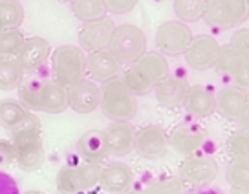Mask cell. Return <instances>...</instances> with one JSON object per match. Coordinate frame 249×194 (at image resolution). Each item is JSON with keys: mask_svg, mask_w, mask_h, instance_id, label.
Returning a JSON list of instances; mask_svg holds the SVG:
<instances>
[{"mask_svg": "<svg viewBox=\"0 0 249 194\" xmlns=\"http://www.w3.org/2000/svg\"><path fill=\"white\" fill-rule=\"evenodd\" d=\"M148 85L154 88L169 75V62L160 52H145L130 64Z\"/></svg>", "mask_w": 249, "mask_h": 194, "instance_id": "19", "label": "cell"}, {"mask_svg": "<svg viewBox=\"0 0 249 194\" xmlns=\"http://www.w3.org/2000/svg\"><path fill=\"white\" fill-rule=\"evenodd\" d=\"M216 95V110L229 121H238V116L248 105V92L238 86H226Z\"/></svg>", "mask_w": 249, "mask_h": 194, "instance_id": "21", "label": "cell"}, {"mask_svg": "<svg viewBox=\"0 0 249 194\" xmlns=\"http://www.w3.org/2000/svg\"><path fill=\"white\" fill-rule=\"evenodd\" d=\"M183 108L191 116L198 117V119H205L216 112V95L205 86H189Z\"/></svg>", "mask_w": 249, "mask_h": 194, "instance_id": "20", "label": "cell"}, {"mask_svg": "<svg viewBox=\"0 0 249 194\" xmlns=\"http://www.w3.org/2000/svg\"><path fill=\"white\" fill-rule=\"evenodd\" d=\"M179 176L193 185H209L218 176V163L209 156H185L179 165Z\"/></svg>", "mask_w": 249, "mask_h": 194, "instance_id": "11", "label": "cell"}, {"mask_svg": "<svg viewBox=\"0 0 249 194\" xmlns=\"http://www.w3.org/2000/svg\"><path fill=\"white\" fill-rule=\"evenodd\" d=\"M24 194H46V193H40V191H28V193Z\"/></svg>", "mask_w": 249, "mask_h": 194, "instance_id": "43", "label": "cell"}, {"mask_svg": "<svg viewBox=\"0 0 249 194\" xmlns=\"http://www.w3.org/2000/svg\"><path fill=\"white\" fill-rule=\"evenodd\" d=\"M169 148L179 156L196 154L207 141V132L198 124H179L171 134H167Z\"/></svg>", "mask_w": 249, "mask_h": 194, "instance_id": "13", "label": "cell"}, {"mask_svg": "<svg viewBox=\"0 0 249 194\" xmlns=\"http://www.w3.org/2000/svg\"><path fill=\"white\" fill-rule=\"evenodd\" d=\"M134 150L145 159H161L169 150L167 132L158 124H150L141 130H136Z\"/></svg>", "mask_w": 249, "mask_h": 194, "instance_id": "10", "label": "cell"}, {"mask_svg": "<svg viewBox=\"0 0 249 194\" xmlns=\"http://www.w3.org/2000/svg\"><path fill=\"white\" fill-rule=\"evenodd\" d=\"M147 194H185L183 179L179 178H160L145 189Z\"/></svg>", "mask_w": 249, "mask_h": 194, "instance_id": "34", "label": "cell"}, {"mask_svg": "<svg viewBox=\"0 0 249 194\" xmlns=\"http://www.w3.org/2000/svg\"><path fill=\"white\" fill-rule=\"evenodd\" d=\"M9 132L15 148V163L26 172L39 171L44 163V147H42L39 117L30 112Z\"/></svg>", "mask_w": 249, "mask_h": 194, "instance_id": "1", "label": "cell"}, {"mask_svg": "<svg viewBox=\"0 0 249 194\" xmlns=\"http://www.w3.org/2000/svg\"><path fill=\"white\" fill-rule=\"evenodd\" d=\"M105 143L108 156H126L134 150L136 128L130 121H112L105 130Z\"/></svg>", "mask_w": 249, "mask_h": 194, "instance_id": "15", "label": "cell"}, {"mask_svg": "<svg viewBox=\"0 0 249 194\" xmlns=\"http://www.w3.org/2000/svg\"><path fill=\"white\" fill-rule=\"evenodd\" d=\"M68 108V92L55 81H42L40 90V112L62 114Z\"/></svg>", "mask_w": 249, "mask_h": 194, "instance_id": "23", "label": "cell"}, {"mask_svg": "<svg viewBox=\"0 0 249 194\" xmlns=\"http://www.w3.org/2000/svg\"><path fill=\"white\" fill-rule=\"evenodd\" d=\"M172 9L178 17V20L193 24L203 18L205 9H207V0H174Z\"/></svg>", "mask_w": 249, "mask_h": 194, "instance_id": "26", "label": "cell"}, {"mask_svg": "<svg viewBox=\"0 0 249 194\" xmlns=\"http://www.w3.org/2000/svg\"><path fill=\"white\" fill-rule=\"evenodd\" d=\"M71 11L83 24L103 18L108 13L105 0H71Z\"/></svg>", "mask_w": 249, "mask_h": 194, "instance_id": "27", "label": "cell"}, {"mask_svg": "<svg viewBox=\"0 0 249 194\" xmlns=\"http://www.w3.org/2000/svg\"><path fill=\"white\" fill-rule=\"evenodd\" d=\"M40 90H42L40 79H28V81H22V85L18 86L20 103L30 112H40Z\"/></svg>", "mask_w": 249, "mask_h": 194, "instance_id": "30", "label": "cell"}, {"mask_svg": "<svg viewBox=\"0 0 249 194\" xmlns=\"http://www.w3.org/2000/svg\"><path fill=\"white\" fill-rule=\"evenodd\" d=\"M123 71V64L117 61L108 50H97V52H90L86 57V73L90 75L95 83H107L110 79H116L121 75Z\"/></svg>", "mask_w": 249, "mask_h": 194, "instance_id": "14", "label": "cell"}, {"mask_svg": "<svg viewBox=\"0 0 249 194\" xmlns=\"http://www.w3.org/2000/svg\"><path fill=\"white\" fill-rule=\"evenodd\" d=\"M249 61V53H246L240 46H236L233 42H227L224 46H220V52H218V59L214 68L226 75H233L234 71L240 68L244 62Z\"/></svg>", "mask_w": 249, "mask_h": 194, "instance_id": "24", "label": "cell"}, {"mask_svg": "<svg viewBox=\"0 0 249 194\" xmlns=\"http://www.w3.org/2000/svg\"><path fill=\"white\" fill-rule=\"evenodd\" d=\"M77 152L86 163H101L108 156L103 130H88L77 141Z\"/></svg>", "mask_w": 249, "mask_h": 194, "instance_id": "22", "label": "cell"}, {"mask_svg": "<svg viewBox=\"0 0 249 194\" xmlns=\"http://www.w3.org/2000/svg\"><path fill=\"white\" fill-rule=\"evenodd\" d=\"M15 163V148L13 143L8 140H0V171L8 169L9 165Z\"/></svg>", "mask_w": 249, "mask_h": 194, "instance_id": "36", "label": "cell"}, {"mask_svg": "<svg viewBox=\"0 0 249 194\" xmlns=\"http://www.w3.org/2000/svg\"><path fill=\"white\" fill-rule=\"evenodd\" d=\"M101 163H83V165H66L59 169L55 185L61 194H79L83 191H90L99 185L101 179Z\"/></svg>", "mask_w": 249, "mask_h": 194, "instance_id": "5", "label": "cell"}, {"mask_svg": "<svg viewBox=\"0 0 249 194\" xmlns=\"http://www.w3.org/2000/svg\"><path fill=\"white\" fill-rule=\"evenodd\" d=\"M28 114H30V110L17 99H2L0 101V124L8 130L15 128Z\"/></svg>", "mask_w": 249, "mask_h": 194, "instance_id": "29", "label": "cell"}, {"mask_svg": "<svg viewBox=\"0 0 249 194\" xmlns=\"http://www.w3.org/2000/svg\"><path fill=\"white\" fill-rule=\"evenodd\" d=\"M226 179L231 187H249V159H231L226 167Z\"/></svg>", "mask_w": 249, "mask_h": 194, "instance_id": "31", "label": "cell"}, {"mask_svg": "<svg viewBox=\"0 0 249 194\" xmlns=\"http://www.w3.org/2000/svg\"><path fill=\"white\" fill-rule=\"evenodd\" d=\"M52 55V44L48 42L44 37H30V39L24 40L20 52L17 53V61L22 66V70L26 73H31V71L39 70L40 66L50 59Z\"/></svg>", "mask_w": 249, "mask_h": 194, "instance_id": "16", "label": "cell"}, {"mask_svg": "<svg viewBox=\"0 0 249 194\" xmlns=\"http://www.w3.org/2000/svg\"><path fill=\"white\" fill-rule=\"evenodd\" d=\"M59 2H71V0H59Z\"/></svg>", "mask_w": 249, "mask_h": 194, "instance_id": "44", "label": "cell"}, {"mask_svg": "<svg viewBox=\"0 0 249 194\" xmlns=\"http://www.w3.org/2000/svg\"><path fill=\"white\" fill-rule=\"evenodd\" d=\"M134 172L123 161H112V163L103 165L101 179L99 185L110 194H124L132 189Z\"/></svg>", "mask_w": 249, "mask_h": 194, "instance_id": "18", "label": "cell"}, {"mask_svg": "<svg viewBox=\"0 0 249 194\" xmlns=\"http://www.w3.org/2000/svg\"><path fill=\"white\" fill-rule=\"evenodd\" d=\"M24 40V33L20 30H4L0 33V53L2 57H17L20 52Z\"/></svg>", "mask_w": 249, "mask_h": 194, "instance_id": "32", "label": "cell"}, {"mask_svg": "<svg viewBox=\"0 0 249 194\" xmlns=\"http://www.w3.org/2000/svg\"><path fill=\"white\" fill-rule=\"evenodd\" d=\"M107 50L116 57L121 64H132L140 55L147 52V37L145 31L136 24H119L110 37Z\"/></svg>", "mask_w": 249, "mask_h": 194, "instance_id": "4", "label": "cell"}, {"mask_svg": "<svg viewBox=\"0 0 249 194\" xmlns=\"http://www.w3.org/2000/svg\"><path fill=\"white\" fill-rule=\"evenodd\" d=\"M231 79L234 81V86H238L242 90H249V61L244 62L240 68L231 75Z\"/></svg>", "mask_w": 249, "mask_h": 194, "instance_id": "38", "label": "cell"}, {"mask_svg": "<svg viewBox=\"0 0 249 194\" xmlns=\"http://www.w3.org/2000/svg\"><path fill=\"white\" fill-rule=\"evenodd\" d=\"M229 42H233L236 46H240L246 53H249V30L248 28H240V30H236L233 33V37Z\"/></svg>", "mask_w": 249, "mask_h": 194, "instance_id": "39", "label": "cell"}, {"mask_svg": "<svg viewBox=\"0 0 249 194\" xmlns=\"http://www.w3.org/2000/svg\"><path fill=\"white\" fill-rule=\"evenodd\" d=\"M52 71L53 81L61 86H68L79 83L86 75V57L85 52L75 44H62L52 50Z\"/></svg>", "mask_w": 249, "mask_h": 194, "instance_id": "3", "label": "cell"}, {"mask_svg": "<svg viewBox=\"0 0 249 194\" xmlns=\"http://www.w3.org/2000/svg\"><path fill=\"white\" fill-rule=\"evenodd\" d=\"M193 37L195 35L189 28V24L181 22L178 18L167 20L160 24V28L156 30V48L165 57H179L185 53Z\"/></svg>", "mask_w": 249, "mask_h": 194, "instance_id": "7", "label": "cell"}, {"mask_svg": "<svg viewBox=\"0 0 249 194\" xmlns=\"http://www.w3.org/2000/svg\"><path fill=\"white\" fill-rule=\"evenodd\" d=\"M68 92V108L77 114H92L99 108L101 103V86L92 79H81L79 83L66 88Z\"/></svg>", "mask_w": 249, "mask_h": 194, "instance_id": "9", "label": "cell"}, {"mask_svg": "<svg viewBox=\"0 0 249 194\" xmlns=\"http://www.w3.org/2000/svg\"><path fill=\"white\" fill-rule=\"evenodd\" d=\"M218 52H220V44L214 37L211 35H195L189 48L185 50V62L189 68L196 71H207L214 68L218 59Z\"/></svg>", "mask_w": 249, "mask_h": 194, "instance_id": "8", "label": "cell"}, {"mask_svg": "<svg viewBox=\"0 0 249 194\" xmlns=\"http://www.w3.org/2000/svg\"><path fill=\"white\" fill-rule=\"evenodd\" d=\"M0 194H20L17 179L4 171H0Z\"/></svg>", "mask_w": 249, "mask_h": 194, "instance_id": "37", "label": "cell"}, {"mask_svg": "<svg viewBox=\"0 0 249 194\" xmlns=\"http://www.w3.org/2000/svg\"><path fill=\"white\" fill-rule=\"evenodd\" d=\"M236 123L240 124L244 130H249V101L248 105L244 106V110L240 112V116H238V121Z\"/></svg>", "mask_w": 249, "mask_h": 194, "instance_id": "40", "label": "cell"}, {"mask_svg": "<svg viewBox=\"0 0 249 194\" xmlns=\"http://www.w3.org/2000/svg\"><path fill=\"white\" fill-rule=\"evenodd\" d=\"M99 108L110 121H130L138 116V97L134 95L121 75L110 79L101 86V103Z\"/></svg>", "mask_w": 249, "mask_h": 194, "instance_id": "2", "label": "cell"}, {"mask_svg": "<svg viewBox=\"0 0 249 194\" xmlns=\"http://www.w3.org/2000/svg\"><path fill=\"white\" fill-rule=\"evenodd\" d=\"M124 194H147V191H140V189H136V191H126Z\"/></svg>", "mask_w": 249, "mask_h": 194, "instance_id": "42", "label": "cell"}, {"mask_svg": "<svg viewBox=\"0 0 249 194\" xmlns=\"http://www.w3.org/2000/svg\"><path fill=\"white\" fill-rule=\"evenodd\" d=\"M156 101L160 106L167 110H178L183 108L185 103V95L189 92V83L183 77H176V75H167V77L154 86Z\"/></svg>", "mask_w": 249, "mask_h": 194, "instance_id": "17", "label": "cell"}, {"mask_svg": "<svg viewBox=\"0 0 249 194\" xmlns=\"http://www.w3.org/2000/svg\"><path fill=\"white\" fill-rule=\"evenodd\" d=\"M249 18V0H207L203 20L216 30H233Z\"/></svg>", "mask_w": 249, "mask_h": 194, "instance_id": "6", "label": "cell"}, {"mask_svg": "<svg viewBox=\"0 0 249 194\" xmlns=\"http://www.w3.org/2000/svg\"><path fill=\"white\" fill-rule=\"evenodd\" d=\"M229 194H249V187H231Z\"/></svg>", "mask_w": 249, "mask_h": 194, "instance_id": "41", "label": "cell"}, {"mask_svg": "<svg viewBox=\"0 0 249 194\" xmlns=\"http://www.w3.org/2000/svg\"><path fill=\"white\" fill-rule=\"evenodd\" d=\"M116 30V22L110 17H103L92 22H85L83 28L79 30V48L90 52H97V50H105L108 44L112 33Z\"/></svg>", "mask_w": 249, "mask_h": 194, "instance_id": "12", "label": "cell"}, {"mask_svg": "<svg viewBox=\"0 0 249 194\" xmlns=\"http://www.w3.org/2000/svg\"><path fill=\"white\" fill-rule=\"evenodd\" d=\"M0 57H2V53H0Z\"/></svg>", "mask_w": 249, "mask_h": 194, "instance_id": "46", "label": "cell"}, {"mask_svg": "<svg viewBox=\"0 0 249 194\" xmlns=\"http://www.w3.org/2000/svg\"><path fill=\"white\" fill-rule=\"evenodd\" d=\"M26 71L15 57H0V90L11 92L22 85Z\"/></svg>", "mask_w": 249, "mask_h": 194, "instance_id": "25", "label": "cell"}, {"mask_svg": "<svg viewBox=\"0 0 249 194\" xmlns=\"http://www.w3.org/2000/svg\"><path fill=\"white\" fill-rule=\"evenodd\" d=\"M24 17V6L18 0H0V26L4 30H18Z\"/></svg>", "mask_w": 249, "mask_h": 194, "instance_id": "28", "label": "cell"}, {"mask_svg": "<svg viewBox=\"0 0 249 194\" xmlns=\"http://www.w3.org/2000/svg\"><path fill=\"white\" fill-rule=\"evenodd\" d=\"M227 152L231 159H249V130H238L227 140Z\"/></svg>", "mask_w": 249, "mask_h": 194, "instance_id": "33", "label": "cell"}, {"mask_svg": "<svg viewBox=\"0 0 249 194\" xmlns=\"http://www.w3.org/2000/svg\"><path fill=\"white\" fill-rule=\"evenodd\" d=\"M140 0H105L107 4V11L112 15H126L130 13Z\"/></svg>", "mask_w": 249, "mask_h": 194, "instance_id": "35", "label": "cell"}, {"mask_svg": "<svg viewBox=\"0 0 249 194\" xmlns=\"http://www.w3.org/2000/svg\"><path fill=\"white\" fill-rule=\"evenodd\" d=\"M2 31H4V28H2V26H0V33H2Z\"/></svg>", "mask_w": 249, "mask_h": 194, "instance_id": "45", "label": "cell"}]
</instances>
